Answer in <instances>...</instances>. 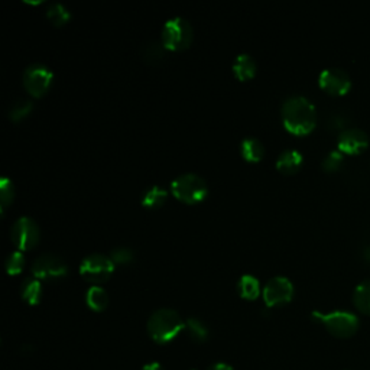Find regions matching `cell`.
<instances>
[{"mask_svg":"<svg viewBox=\"0 0 370 370\" xmlns=\"http://www.w3.org/2000/svg\"><path fill=\"white\" fill-rule=\"evenodd\" d=\"M116 265L109 256L100 253H92L85 256L80 265V273L85 281L91 284H103L113 275Z\"/></svg>","mask_w":370,"mask_h":370,"instance_id":"cell-7","label":"cell"},{"mask_svg":"<svg viewBox=\"0 0 370 370\" xmlns=\"http://www.w3.org/2000/svg\"><path fill=\"white\" fill-rule=\"evenodd\" d=\"M32 275L39 281H58L68 275V266L54 254H42L32 263Z\"/></svg>","mask_w":370,"mask_h":370,"instance_id":"cell-10","label":"cell"},{"mask_svg":"<svg viewBox=\"0 0 370 370\" xmlns=\"http://www.w3.org/2000/svg\"><path fill=\"white\" fill-rule=\"evenodd\" d=\"M187 327L182 317L171 308H160L155 311L148 321V333L153 341L167 344L175 340L179 333Z\"/></svg>","mask_w":370,"mask_h":370,"instance_id":"cell-2","label":"cell"},{"mask_svg":"<svg viewBox=\"0 0 370 370\" xmlns=\"http://www.w3.org/2000/svg\"><path fill=\"white\" fill-rule=\"evenodd\" d=\"M109 258L113 261L114 265L125 266V265H130L133 262L135 253L128 247H118V249H113L110 252Z\"/></svg>","mask_w":370,"mask_h":370,"instance_id":"cell-26","label":"cell"},{"mask_svg":"<svg viewBox=\"0 0 370 370\" xmlns=\"http://www.w3.org/2000/svg\"><path fill=\"white\" fill-rule=\"evenodd\" d=\"M23 268H25V258H23V252H13L6 259V272L9 275H19Z\"/></svg>","mask_w":370,"mask_h":370,"instance_id":"cell-27","label":"cell"},{"mask_svg":"<svg viewBox=\"0 0 370 370\" xmlns=\"http://www.w3.org/2000/svg\"><path fill=\"white\" fill-rule=\"evenodd\" d=\"M353 303L360 313L370 314V280H364L356 287Z\"/></svg>","mask_w":370,"mask_h":370,"instance_id":"cell-20","label":"cell"},{"mask_svg":"<svg viewBox=\"0 0 370 370\" xmlns=\"http://www.w3.org/2000/svg\"><path fill=\"white\" fill-rule=\"evenodd\" d=\"M20 296L23 301H27L29 306H38L42 298V285L36 278H28L23 281L20 287Z\"/></svg>","mask_w":370,"mask_h":370,"instance_id":"cell-18","label":"cell"},{"mask_svg":"<svg viewBox=\"0 0 370 370\" xmlns=\"http://www.w3.org/2000/svg\"><path fill=\"white\" fill-rule=\"evenodd\" d=\"M343 155L344 153L340 152L338 149L331 151L326 158H324V160H322V170L327 171V172L337 171L341 167V164H343V159H344Z\"/></svg>","mask_w":370,"mask_h":370,"instance_id":"cell-28","label":"cell"},{"mask_svg":"<svg viewBox=\"0 0 370 370\" xmlns=\"http://www.w3.org/2000/svg\"><path fill=\"white\" fill-rule=\"evenodd\" d=\"M165 51L167 50H165V46L162 45V42L160 43L152 42V43H149L146 46V48H145L144 58L149 64H158V62H160L162 60L165 58Z\"/></svg>","mask_w":370,"mask_h":370,"instance_id":"cell-24","label":"cell"},{"mask_svg":"<svg viewBox=\"0 0 370 370\" xmlns=\"http://www.w3.org/2000/svg\"><path fill=\"white\" fill-rule=\"evenodd\" d=\"M282 123L288 132L304 136L317 125V110L313 102L304 96H291L282 104Z\"/></svg>","mask_w":370,"mask_h":370,"instance_id":"cell-1","label":"cell"},{"mask_svg":"<svg viewBox=\"0 0 370 370\" xmlns=\"http://www.w3.org/2000/svg\"><path fill=\"white\" fill-rule=\"evenodd\" d=\"M46 18L54 27H64L71 19V13L61 4H54L46 11Z\"/></svg>","mask_w":370,"mask_h":370,"instance_id":"cell-22","label":"cell"},{"mask_svg":"<svg viewBox=\"0 0 370 370\" xmlns=\"http://www.w3.org/2000/svg\"><path fill=\"white\" fill-rule=\"evenodd\" d=\"M261 284L253 275H243L238 282V292L243 299L253 301L261 295Z\"/></svg>","mask_w":370,"mask_h":370,"instance_id":"cell-17","label":"cell"},{"mask_svg":"<svg viewBox=\"0 0 370 370\" xmlns=\"http://www.w3.org/2000/svg\"><path fill=\"white\" fill-rule=\"evenodd\" d=\"M313 320L322 324L330 334L338 338H349L356 334L359 330V318L350 311H331V313H320L314 311L311 314Z\"/></svg>","mask_w":370,"mask_h":370,"instance_id":"cell-5","label":"cell"},{"mask_svg":"<svg viewBox=\"0 0 370 370\" xmlns=\"http://www.w3.org/2000/svg\"><path fill=\"white\" fill-rule=\"evenodd\" d=\"M32 110H34V104L31 100L19 99L15 103H12V106L8 110V116L12 122H20L28 118Z\"/></svg>","mask_w":370,"mask_h":370,"instance_id":"cell-21","label":"cell"},{"mask_svg":"<svg viewBox=\"0 0 370 370\" xmlns=\"http://www.w3.org/2000/svg\"><path fill=\"white\" fill-rule=\"evenodd\" d=\"M294 285L285 276H275L262 289L266 307H280L291 303L294 298Z\"/></svg>","mask_w":370,"mask_h":370,"instance_id":"cell-9","label":"cell"},{"mask_svg":"<svg viewBox=\"0 0 370 370\" xmlns=\"http://www.w3.org/2000/svg\"><path fill=\"white\" fill-rule=\"evenodd\" d=\"M168 200V191L165 189H160L158 185H152L142 196V205L151 210L160 208Z\"/></svg>","mask_w":370,"mask_h":370,"instance_id":"cell-19","label":"cell"},{"mask_svg":"<svg viewBox=\"0 0 370 370\" xmlns=\"http://www.w3.org/2000/svg\"><path fill=\"white\" fill-rule=\"evenodd\" d=\"M15 197V189H13V182L4 177L2 181H0V204H2V212H5L8 205L12 204Z\"/></svg>","mask_w":370,"mask_h":370,"instance_id":"cell-25","label":"cell"},{"mask_svg":"<svg viewBox=\"0 0 370 370\" xmlns=\"http://www.w3.org/2000/svg\"><path fill=\"white\" fill-rule=\"evenodd\" d=\"M22 81L27 92L35 99H41L50 91L54 81V73L46 65L32 64L23 71Z\"/></svg>","mask_w":370,"mask_h":370,"instance_id":"cell-6","label":"cell"},{"mask_svg":"<svg viewBox=\"0 0 370 370\" xmlns=\"http://www.w3.org/2000/svg\"><path fill=\"white\" fill-rule=\"evenodd\" d=\"M240 152L245 160L250 164H258L265 158V146L256 137H246L240 144Z\"/></svg>","mask_w":370,"mask_h":370,"instance_id":"cell-15","label":"cell"},{"mask_svg":"<svg viewBox=\"0 0 370 370\" xmlns=\"http://www.w3.org/2000/svg\"><path fill=\"white\" fill-rule=\"evenodd\" d=\"M303 155H301L296 149H287L284 151L276 159V170L285 174V175H292L299 171V168L303 167Z\"/></svg>","mask_w":370,"mask_h":370,"instance_id":"cell-13","label":"cell"},{"mask_svg":"<svg viewBox=\"0 0 370 370\" xmlns=\"http://www.w3.org/2000/svg\"><path fill=\"white\" fill-rule=\"evenodd\" d=\"M369 145V136L359 128H345L337 139V149L343 153L356 155L364 151Z\"/></svg>","mask_w":370,"mask_h":370,"instance_id":"cell-12","label":"cell"},{"mask_svg":"<svg viewBox=\"0 0 370 370\" xmlns=\"http://www.w3.org/2000/svg\"><path fill=\"white\" fill-rule=\"evenodd\" d=\"M185 324H187V327H185V329L189 330L190 336L196 341L203 343V341H205L208 338V329H207V326H205V324L201 320H198V318H189L187 321H185Z\"/></svg>","mask_w":370,"mask_h":370,"instance_id":"cell-23","label":"cell"},{"mask_svg":"<svg viewBox=\"0 0 370 370\" xmlns=\"http://www.w3.org/2000/svg\"><path fill=\"white\" fill-rule=\"evenodd\" d=\"M233 74L239 81H249L256 76V62L249 54H240L233 62Z\"/></svg>","mask_w":370,"mask_h":370,"instance_id":"cell-14","label":"cell"},{"mask_svg":"<svg viewBox=\"0 0 370 370\" xmlns=\"http://www.w3.org/2000/svg\"><path fill=\"white\" fill-rule=\"evenodd\" d=\"M142 370H164V369H162V366L158 362H152V363L146 364Z\"/></svg>","mask_w":370,"mask_h":370,"instance_id":"cell-30","label":"cell"},{"mask_svg":"<svg viewBox=\"0 0 370 370\" xmlns=\"http://www.w3.org/2000/svg\"><path fill=\"white\" fill-rule=\"evenodd\" d=\"M208 370H233V367L227 363H216V364L208 367Z\"/></svg>","mask_w":370,"mask_h":370,"instance_id":"cell-29","label":"cell"},{"mask_svg":"<svg viewBox=\"0 0 370 370\" xmlns=\"http://www.w3.org/2000/svg\"><path fill=\"white\" fill-rule=\"evenodd\" d=\"M160 39L167 51L179 53L190 48L194 39V31L187 19L177 16L167 20L164 28H162Z\"/></svg>","mask_w":370,"mask_h":370,"instance_id":"cell-3","label":"cell"},{"mask_svg":"<svg viewBox=\"0 0 370 370\" xmlns=\"http://www.w3.org/2000/svg\"><path fill=\"white\" fill-rule=\"evenodd\" d=\"M11 239L19 252H28L39 243V226L31 217H20L11 228Z\"/></svg>","mask_w":370,"mask_h":370,"instance_id":"cell-8","label":"cell"},{"mask_svg":"<svg viewBox=\"0 0 370 370\" xmlns=\"http://www.w3.org/2000/svg\"><path fill=\"white\" fill-rule=\"evenodd\" d=\"M171 193L178 201L196 205L207 198L208 185L197 174H184L171 182Z\"/></svg>","mask_w":370,"mask_h":370,"instance_id":"cell-4","label":"cell"},{"mask_svg":"<svg viewBox=\"0 0 370 370\" xmlns=\"http://www.w3.org/2000/svg\"><path fill=\"white\" fill-rule=\"evenodd\" d=\"M320 87L333 96H343L352 87V78L341 68H326L318 77Z\"/></svg>","mask_w":370,"mask_h":370,"instance_id":"cell-11","label":"cell"},{"mask_svg":"<svg viewBox=\"0 0 370 370\" xmlns=\"http://www.w3.org/2000/svg\"><path fill=\"white\" fill-rule=\"evenodd\" d=\"M85 303L90 310L96 311V313H102L109 306V295L102 287L92 285L85 294Z\"/></svg>","mask_w":370,"mask_h":370,"instance_id":"cell-16","label":"cell"}]
</instances>
